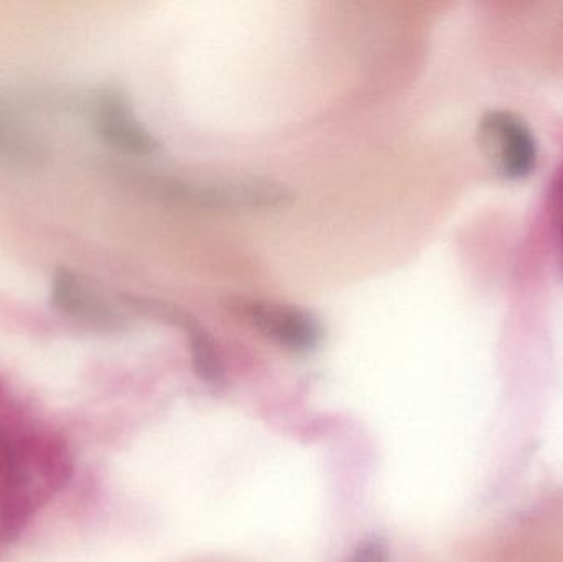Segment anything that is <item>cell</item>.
Returning a JSON list of instances; mask_svg holds the SVG:
<instances>
[{
    "label": "cell",
    "mask_w": 563,
    "mask_h": 562,
    "mask_svg": "<svg viewBox=\"0 0 563 562\" xmlns=\"http://www.w3.org/2000/svg\"><path fill=\"white\" fill-rule=\"evenodd\" d=\"M45 124L49 134L63 147L68 148L79 161L85 162L106 180L114 181L119 187L128 188L134 194L161 203L188 208V210L230 213V211L280 210L294 201V194L285 185L267 178L188 177V175L170 174V172L131 164L122 161L118 155L99 157L49 112L46 114Z\"/></svg>",
    "instance_id": "6da1fadb"
},
{
    "label": "cell",
    "mask_w": 563,
    "mask_h": 562,
    "mask_svg": "<svg viewBox=\"0 0 563 562\" xmlns=\"http://www.w3.org/2000/svg\"><path fill=\"white\" fill-rule=\"evenodd\" d=\"M115 300L131 316L145 317V319L178 327L187 339L191 365L198 378L213 392H221L227 386V372H224L220 346L210 330L194 313L167 300L141 296V294H119Z\"/></svg>",
    "instance_id": "7a4b0ae2"
},
{
    "label": "cell",
    "mask_w": 563,
    "mask_h": 562,
    "mask_svg": "<svg viewBox=\"0 0 563 562\" xmlns=\"http://www.w3.org/2000/svg\"><path fill=\"white\" fill-rule=\"evenodd\" d=\"M224 306L264 339L288 352L305 355L323 342L324 329L320 320L300 307L251 297H230Z\"/></svg>",
    "instance_id": "3957f363"
},
{
    "label": "cell",
    "mask_w": 563,
    "mask_h": 562,
    "mask_svg": "<svg viewBox=\"0 0 563 562\" xmlns=\"http://www.w3.org/2000/svg\"><path fill=\"white\" fill-rule=\"evenodd\" d=\"M482 137L486 147H496L499 170L509 178L531 174L536 165V142L525 122L506 112L488 114L482 122Z\"/></svg>",
    "instance_id": "277c9868"
},
{
    "label": "cell",
    "mask_w": 563,
    "mask_h": 562,
    "mask_svg": "<svg viewBox=\"0 0 563 562\" xmlns=\"http://www.w3.org/2000/svg\"><path fill=\"white\" fill-rule=\"evenodd\" d=\"M347 562H389V548L384 538L371 535L357 543Z\"/></svg>",
    "instance_id": "5b68a950"
}]
</instances>
